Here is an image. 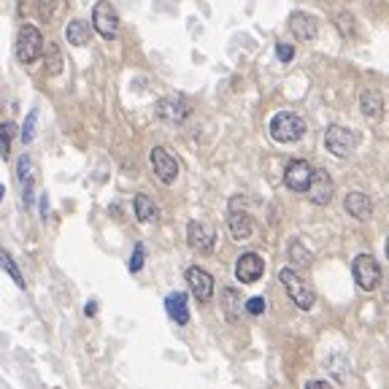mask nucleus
Wrapping results in <instances>:
<instances>
[{
  "instance_id": "obj_1",
  "label": "nucleus",
  "mask_w": 389,
  "mask_h": 389,
  "mask_svg": "<svg viewBox=\"0 0 389 389\" xmlns=\"http://www.w3.org/2000/svg\"><path fill=\"white\" fill-rule=\"evenodd\" d=\"M305 130H308L305 119L298 117V114H292V111H282V114H276L270 119V138L276 143L301 141L303 136H305Z\"/></svg>"
},
{
  "instance_id": "obj_2",
  "label": "nucleus",
  "mask_w": 389,
  "mask_h": 389,
  "mask_svg": "<svg viewBox=\"0 0 389 389\" xmlns=\"http://www.w3.org/2000/svg\"><path fill=\"white\" fill-rule=\"evenodd\" d=\"M279 279H282L284 289H286V295H289V301L295 303L298 308H303V311H311V308H314V301H317V298H314V289L303 282L295 270L284 268L282 273H279Z\"/></svg>"
},
{
  "instance_id": "obj_3",
  "label": "nucleus",
  "mask_w": 389,
  "mask_h": 389,
  "mask_svg": "<svg viewBox=\"0 0 389 389\" xmlns=\"http://www.w3.org/2000/svg\"><path fill=\"white\" fill-rule=\"evenodd\" d=\"M41 54H44V36H41V30L33 27V25H22V27H19V36H17L19 62L30 65V62H36Z\"/></svg>"
},
{
  "instance_id": "obj_4",
  "label": "nucleus",
  "mask_w": 389,
  "mask_h": 389,
  "mask_svg": "<svg viewBox=\"0 0 389 389\" xmlns=\"http://www.w3.org/2000/svg\"><path fill=\"white\" fill-rule=\"evenodd\" d=\"M352 273H354L357 286L365 289V292H373V289L381 284V265L373 260L371 254H357V257H354Z\"/></svg>"
},
{
  "instance_id": "obj_5",
  "label": "nucleus",
  "mask_w": 389,
  "mask_h": 389,
  "mask_svg": "<svg viewBox=\"0 0 389 389\" xmlns=\"http://www.w3.org/2000/svg\"><path fill=\"white\" fill-rule=\"evenodd\" d=\"M324 146H327V152L338 159H349L354 152V146H357V136H354L349 127H338L333 124L327 133H324Z\"/></svg>"
},
{
  "instance_id": "obj_6",
  "label": "nucleus",
  "mask_w": 389,
  "mask_h": 389,
  "mask_svg": "<svg viewBox=\"0 0 389 389\" xmlns=\"http://www.w3.org/2000/svg\"><path fill=\"white\" fill-rule=\"evenodd\" d=\"M92 27H95L98 36L106 38V41H114L119 36V17H117L111 3H98L92 8Z\"/></svg>"
},
{
  "instance_id": "obj_7",
  "label": "nucleus",
  "mask_w": 389,
  "mask_h": 389,
  "mask_svg": "<svg viewBox=\"0 0 389 389\" xmlns=\"http://www.w3.org/2000/svg\"><path fill=\"white\" fill-rule=\"evenodd\" d=\"M314 178V168L305 162V159H292L284 171V184L292 190V192H308V184Z\"/></svg>"
},
{
  "instance_id": "obj_8",
  "label": "nucleus",
  "mask_w": 389,
  "mask_h": 389,
  "mask_svg": "<svg viewBox=\"0 0 389 389\" xmlns=\"http://www.w3.org/2000/svg\"><path fill=\"white\" fill-rule=\"evenodd\" d=\"M263 273H265V260L260 257V254H254V251H246V254H241L238 257V263H235V279L241 284H254L263 279Z\"/></svg>"
},
{
  "instance_id": "obj_9",
  "label": "nucleus",
  "mask_w": 389,
  "mask_h": 389,
  "mask_svg": "<svg viewBox=\"0 0 389 389\" xmlns=\"http://www.w3.org/2000/svg\"><path fill=\"white\" fill-rule=\"evenodd\" d=\"M157 117L171 124L184 122L190 117V103L181 98V95H168L157 103Z\"/></svg>"
},
{
  "instance_id": "obj_10",
  "label": "nucleus",
  "mask_w": 389,
  "mask_h": 389,
  "mask_svg": "<svg viewBox=\"0 0 389 389\" xmlns=\"http://www.w3.org/2000/svg\"><path fill=\"white\" fill-rule=\"evenodd\" d=\"M152 168H154V173H157V178L162 181V184H173L178 176V162L176 157H171L162 146H157V149H152Z\"/></svg>"
},
{
  "instance_id": "obj_11",
  "label": "nucleus",
  "mask_w": 389,
  "mask_h": 389,
  "mask_svg": "<svg viewBox=\"0 0 389 389\" xmlns=\"http://www.w3.org/2000/svg\"><path fill=\"white\" fill-rule=\"evenodd\" d=\"M187 282H190V289H192V295L197 298L200 303H209L213 295V279L209 270H203V268L192 265L187 270Z\"/></svg>"
},
{
  "instance_id": "obj_12",
  "label": "nucleus",
  "mask_w": 389,
  "mask_h": 389,
  "mask_svg": "<svg viewBox=\"0 0 389 389\" xmlns=\"http://www.w3.org/2000/svg\"><path fill=\"white\" fill-rule=\"evenodd\" d=\"M305 194L314 206H327L333 200V178L327 176V171H314V178H311Z\"/></svg>"
},
{
  "instance_id": "obj_13",
  "label": "nucleus",
  "mask_w": 389,
  "mask_h": 389,
  "mask_svg": "<svg viewBox=\"0 0 389 389\" xmlns=\"http://www.w3.org/2000/svg\"><path fill=\"white\" fill-rule=\"evenodd\" d=\"M289 30L298 36V41H314L319 33V22L305 11L289 14Z\"/></svg>"
},
{
  "instance_id": "obj_14",
  "label": "nucleus",
  "mask_w": 389,
  "mask_h": 389,
  "mask_svg": "<svg viewBox=\"0 0 389 389\" xmlns=\"http://www.w3.org/2000/svg\"><path fill=\"white\" fill-rule=\"evenodd\" d=\"M17 178L19 184H22V200H25V206L30 209L33 206V181H36V176H33V159H30V154H22L17 162Z\"/></svg>"
},
{
  "instance_id": "obj_15",
  "label": "nucleus",
  "mask_w": 389,
  "mask_h": 389,
  "mask_svg": "<svg viewBox=\"0 0 389 389\" xmlns=\"http://www.w3.org/2000/svg\"><path fill=\"white\" fill-rule=\"evenodd\" d=\"M187 238H190V246L197 249V251H211L213 241H216V232L211 228H206L203 222H190Z\"/></svg>"
},
{
  "instance_id": "obj_16",
  "label": "nucleus",
  "mask_w": 389,
  "mask_h": 389,
  "mask_svg": "<svg viewBox=\"0 0 389 389\" xmlns=\"http://www.w3.org/2000/svg\"><path fill=\"white\" fill-rule=\"evenodd\" d=\"M165 311H168V317L173 319L176 324H190V303H187V295L184 292H171L168 298H165Z\"/></svg>"
},
{
  "instance_id": "obj_17",
  "label": "nucleus",
  "mask_w": 389,
  "mask_h": 389,
  "mask_svg": "<svg viewBox=\"0 0 389 389\" xmlns=\"http://www.w3.org/2000/svg\"><path fill=\"white\" fill-rule=\"evenodd\" d=\"M343 206H346V211L352 213L354 219H360V222H368L373 216V203L365 192H349L346 194V200H343Z\"/></svg>"
},
{
  "instance_id": "obj_18",
  "label": "nucleus",
  "mask_w": 389,
  "mask_h": 389,
  "mask_svg": "<svg viewBox=\"0 0 389 389\" xmlns=\"http://www.w3.org/2000/svg\"><path fill=\"white\" fill-rule=\"evenodd\" d=\"M228 230L235 241H249L251 238V232H254V222H251V216L244 211H230L228 216Z\"/></svg>"
},
{
  "instance_id": "obj_19",
  "label": "nucleus",
  "mask_w": 389,
  "mask_h": 389,
  "mask_svg": "<svg viewBox=\"0 0 389 389\" xmlns=\"http://www.w3.org/2000/svg\"><path fill=\"white\" fill-rule=\"evenodd\" d=\"M360 108H362L365 117H378V114L384 111V98H381L376 89H365V92L360 95Z\"/></svg>"
},
{
  "instance_id": "obj_20",
  "label": "nucleus",
  "mask_w": 389,
  "mask_h": 389,
  "mask_svg": "<svg viewBox=\"0 0 389 389\" xmlns=\"http://www.w3.org/2000/svg\"><path fill=\"white\" fill-rule=\"evenodd\" d=\"M65 38L73 46H84V44H89V25L84 19H73L65 27Z\"/></svg>"
},
{
  "instance_id": "obj_21",
  "label": "nucleus",
  "mask_w": 389,
  "mask_h": 389,
  "mask_svg": "<svg viewBox=\"0 0 389 389\" xmlns=\"http://www.w3.org/2000/svg\"><path fill=\"white\" fill-rule=\"evenodd\" d=\"M136 216H138L141 222H157L159 209L154 206L152 197H146V194H136Z\"/></svg>"
},
{
  "instance_id": "obj_22",
  "label": "nucleus",
  "mask_w": 389,
  "mask_h": 389,
  "mask_svg": "<svg viewBox=\"0 0 389 389\" xmlns=\"http://www.w3.org/2000/svg\"><path fill=\"white\" fill-rule=\"evenodd\" d=\"M0 268H3V270L11 276V282L17 284L19 289H25V276L19 273V268H17V263H14V257H11L6 249H0Z\"/></svg>"
},
{
  "instance_id": "obj_23",
  "label": "nucleus",
  "mask_w": 389,
  "mask_h": 389,
  "mask_svg": "<svg viewBox=\"0 0 389 389\" xmlns=\"http://www.w3.org/2000/svg\"><path fill=\"white\" fill-rule=\"evenodd\" d=\"M241 298H238V292L235 289H222V308H225V317L230 319V322H235V319L241 317Z\"/></svg>"
},
{
  "instance_id": "obj_24",
  "label": "nucleus",
  "mask_w": 389,
  "mask_h": 389,
  "mask_svg": "<svg viewBox=\"0 0 389 389\" xmlns=\"http://www.w3.org/2000/svg\"><path fill=\"white\" fill-rule=\"evenodd\" d=\"M17 133V124L14 122H3L0 124V157L6 159L11 154V138Z\"/></svg>"
},
{
  "instance_id": "obj_25",
  "label": "nucleus",
  "mask_w": 389,
  "mask_h": 389,
  "mask_svg": "<svg viewBox=\"0 0 389 389\" xmlns=\"http://www.w3.org/2000/svg\"><path fill=\"white\" fill-rule=\"evenodd\" d=\"M36 124H38V108H30L27 119H25L22 130H19V138H22L25 146H27V143H33V138H36Z\"/></svg>"
},
{
  "instance_id": "obj_26",
  "label": "nucleus",
  "mask_w": 389,
  "mask_h": 389,
  "mask_svg": "<svg viewBox=\"0 0 389 389\" xmlns=\"http://www.w3.org/2000/svg\"><path fill=\"white\" fill-rule=\"evenodd\" d=\"M289 257H292L295 263H301V265H311V260H314V257H311V251L303 246L301 241H295V244L289 246Z\"/></svg>"
},
{
  "instance_id": "obj_27",
  "label": "nucleus",
  "mask_w": 389,
  "mask_h": 389,
  "mask_svg": "<svg viewBox=\"0 0 389 389\" xmlns=\"http://www.w3.org/2000/svg\"><path fill=\"white\" fill-rule=\"evenodd\" d=\"M46 54H49V73L57 76V73L62 71V57H60V49H57L54 44H46Z\"/></svg>"
},
{
  "instance_id": "obj_28",
  "label": "nucleus",
  "mask_w": 389,
  "mask_h": 389,
  "mask_svg": "<svg viewBox=\"0 0 389 389\" xmlns=\"http://www.w3.org/2000/svg\"><path fill=\"white\" fill-rule=\"evenodd\" d=\"M143 257H146V249H143V244H136V249H133V257H130V263H127L130 273H138V270H141Z\"/></svg>"
},
{
  "instance_id": "obj_29",
  "label": "nucleus",
  "mask_w": 389,
  "mask_h": 389,
  "mask_svg": "<svg viewBox=\"0 0 389 389\" xmlns=\"http://www.w3.org/2000/svg\"><path fill=\"white\" fill-rule=\"evenodd\" d=\"M336 25H338V30H343L346 36H354V19H352V14H338Z\"/></svg>"
},
{
  "instance_id": "obj_30",
  "label": "nucleus",
  "mask_w": 389,
  "mask_h": 389,
  "mask_svg": "<svg viewBox=\"0 0 389 389\" xmlns=\"http://www.w3.org/2000/svg\"><path fill=\"white\" fill-rule=\"evenodd\" d=\"M246 311H249V314H254V317H260V314L265 311V298H249V301H246Z\"/></svg>"
},
{
  "instance_id": "obj_31",
  "label": "nucleus",
  "mask_w": 389,
  "mask_h": 389,
  "mask_svg": "<svg viewBox=\"0 0 389 389\" xmlns=\"http://www.w3.org/2000/svg\"><path fill=\"white\" fill-rule=\"evenodd\" d=\"M276 54H279L282 62H289V60L295 57V46H289V44H276Z\"/></svg>"
},
{
  "instance_id": "obj_32",
  "label": "nucleus",
  "mask_w": 389,
  "mask_h": 389,
  "mask_svg": "<svg viewBox=\"0 0 389 389\" xmlns=\"http://www.w3.org/2000/svg\"><path fill=\"white\" fill-rule=\"evenodd\" d=\"M46 213H49V197H46V192L41 194V216L46 219Z\"/></svg>"
},
{
  "instance_id": "obj_33",
  "label": "nucleus",
  "mask_w": 389,
  "mask_h": 389,
  "mask_svg": "<svg viewBox=\"0 0 389 389\" xmlns=\"http://www.w3.org/2000/svg\"><path fill=\"white\" fill-rule=\"evenodd\" d=\"M95 311H98V305H95V301H89L87 308H84V314H87V317H95Z\"/></svg>"
},
{
  "instance_id": "obj_34",
  "label": "nucleus",
  "mask_w": 389,
  "mask_h": 389,
  "mask_svg": "<svg viewBox=\"0 0 389 389\" xmlns=\"http://www.w3.org/2000/svg\"><path fill=\"white\" fill-rule=\"evenodd\" d=\"M308 387L311 389H327L330 384H327V381H308Z\"/></svg>"
},
{
  "instance_id": "obj_35",
  "label": "nucleus",
  "mask_w": 389,
  "mask_h": 389,
  "mask_svg": "<svg viewBox=\"0 0 389 389\" xmlns=\"http://www.w3.org/2000/svg\"><path fill=\"white\" fill-rule=\"evenodd\" d=\"M3 194H6V187H3V181H0V203H3Z\"/></svg>"
},
{
  "instance_id": "obj_36",
  "label": "nucleus",
  "mask_w": 389,
  "mask_h": 389,
  "mask_svg": "<svg viewBox=\"0 0 389 389\" xmlns=\"http://www.w3.org/2000/svg\"><path fill=\"white\" fill-rule=\"evenodd\" d=\"M387 260H389V238H387Z\"/></svg>"
}]
</instances>
